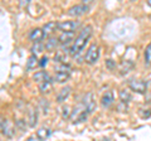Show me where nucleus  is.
<instances>
[{"label": "nucleus", "mask_w": 151, "mask_h": 141, "mask_svg": "<svg viewBox=\"0 0 151 141\" xmlns=\"http://www.w3.org/2000/svg\"><path fill=\"white\" fill-rule=\"evenodd\" d=\"M92 27L91 25H86L82 29V32L79 33V34L77 35V38H76V40L73 42V44L69 47V54L70 55H77L82 52V49L86 47L87 42L89 40V38H91L92 35Z\"/></svg>", "instance_id": "obj_1"}, {"label": "nucleus", "mask_w": 151, "mask_h": 141, "mask_svg": "<svg viewBox=\"0 0 151 141\" xmlns=\"http://www.w3.org/2000/svg\"><path fill=\"white\" fill-rule=\"evenodd\" d=\"M70 72L72 68L70 65L67 63H60L58 67L55 68V73H54V79L58 83H64L65 81H68V78L70 77Z\"/></svg>", "instance_id": "obj_2"}, {"label": "nucleus", "mask_w": 151, "mask_h": 141, "mask_svg": "<svg viewBox=\"0 0 151 141\" xmlns=\"http://www.w3.org/2000/svg\"><path fill=\"white\" fill-rule=\"evenodd\" d=\"M98 58H100V47H98V44L93 43L91 44L86 55H84V62L87 64H94L98 60Z\"/></svg>", "instance_id": "obj_3"}, {"label": "nucleus", "mask_w": 151, "mask_h": 141, "mask_svg": "<svg viewBox=\"0 0 151 141\" xmlns=\"http://www.w3.org/2000/svg\"><path fill=\"white\" fill-rule=\"evenodd\" d=\"M88 10H89V6L86 3H83V4H77V5H73L72 8H69L67 14L69 17L78 18V17H82L84 14H87Z\"/></svg>", "instance_id": "obj_4"}, {"label": "nucleus", "mask_w": 151, "mask_h": 141, "mask_svg": "<svg viewBox=\"0 0 151 141\" xmlns=\"http://www.w3.org/2000/svg\"><path fill=\"white\" fill-rule=\"evenodd\" d=\"M81 27V22L78 20H65V22H59L58 23V29L64 32H69V33H74V30H77Z\"/></svg>", "instance_id": "obj_5"}, {"label": "nucleus", "mask_w": 151, "mask_h": 141, "mask_svg": "<svg viewBox=\"0 0 151 141\" xmlns=\"http://www.w3.org/2000/svg\"><path fill=\"white\" fill-rule=\"evenodd\" d=\"M129 87L131 88V91L137 92V93H145L146 88H147V83L142 79H137V78H131L129 81Z\"/></svg>", "instance_id": "obj_6"}, {"label": "nucleus", "mask_w": 151, "mask_h": 141, "mask_svg": "<svg viewBox=\"0 0 151 141\" xmlns=\"http://www.w3.org/2000/svg\"><path fill=\"white\" fill-rule=\"evenodd\" d=\"M81 105L84 107V110L87 111L88 115H91L92 112L96 109V102H94V98H93V95L91 92H87L86 95L83 96L82 101H81Z\"/></svg>", "instance_id": "obj_7"}, {"label": "nucleus", "mask_w": 151, "mask_h": 141, "mask_svg": "<svg viewBox=\"0 0 151 141\" xmlns=\"http://www.w3.org/2000/svg\"><path fill=\"white\" fill-rule=\"evenodd\" d=\"M0 127H1V134L6 137H13L14 136V126L13 122H10L8 119H1V124H0Z\"/></svg>", "instance_id": "obj_8"}, {"label": "nucleus", "mask_w": 151, "mask_h": 141, "mask_svg": "<svg viewBox=\"0 0 151 141\" xmlns=\"http://www.w3.org/2000/svg\"><path fill=\"white\" fill-rule=\"evenodd\" d=\"M59 43L62 47H68V45H72L74 39V33H69V32H64L59 35Z\"/></svg>", "instance_id": "obj_9"}, {"label": "nucleus", "mask_w": 151, "mask_h": 141, "mask_svg": "<svg viewBox=\"0 0 151 141\" xmlns=\"http://www.w3.org/2000/svg\"><path fill=\"white\" fill-rule=\"evenodd\" d=\"M44 32L43 29H40V28H35V29L30 30L29 33V39L33 42V43H42V40L44 39Z\"/></svg>", "instance_id": "obj_10"}, {"label": "nucleus", "mask_w": 151, "mask_h": 141, "mask_svg": "<svg viewBox=\"0 0 151 141\" xmlns=\"http://www.w3.org/2000/svg\"><path fill=\"white\" fill-rule=\"evenodd\" d=\"M113 101H115V96H113L112 91H106L101 97V105L105 107V109H108L113 105Z\"/></svg>", "instance_id": "obj_11"}, {"label": "nucleus", "mask_w": 151, "mask_h": 141, "mask_svg": "<svg viewBox=\"0 0 151 141\" xmlns=\"http://www.w3.org/2000/svg\"><path fill=\"white\" fill-rule=\"evenodd\" d=\"M33 79H34V81H35L38 84H40V83H43V82H47V81H53V79H52V77L45 72V70H39V72L34 73V76H33Z\"/></svg>", "instance_id": "obj_12"}, {"label": "nucleus", "mask_w": 151, "mask_h": 141, "mask_svg": "<svg viewBox=\"0 0 151 141\" xmlns=\"http://www.w3.org/2000/svg\"><path fill=\"white\" fill-rule=\"evenodd\" d=\"M42 29H43L45 37H50L57 29H58V22H48L47 24L43 25Z\"/></svg>", "instance_id": "obj_13"}, {"label": "nucleus", "mask_w": 151, "mask_h": 141, "mask_svg": "<svg viewBox=\"0 0 151 141\" xmlns=\"http://www.w3.org/2000/svg\"><path fill=\"white\" fill-rule=\"evenodd\" d=\"M70 91H72V88H70L69 86L63 87L62 90H60V91L58 92V95H57V101H58L59 103H63V102H64V101L69 97Z\"/></svg>", "instance_id": "obj_14"}, {"label": "nucleus", "mask_w": 151, "mask_h": 141, "mask_svg": "<svg viewBox=\"0 0 151 141\" xmlns=\"http://www.w3.org/2000/svg\"><path fill=\"white\" fill-rule=\"evenodd\" d=\"M37 120H38L37 110L34 107H29V111H28V122H29L30 127H34L35 124H37Z\"/></svg>", "instance_id": "obj_15"}, {"label": "nucleus", "mask_w": 151, "mask_h": 141, "mask_svg": "<svg viewBox=\"0 0 151 141\" xmlns=\"http://www.w3.org/2000/svg\"><path fill=\"white\" fill-rule=\"evenodd\" d=\"M58 44H60L58 38H55V37H49L44 43V47H45L47 50H54L57 47H58Z\"/></svg>", "instance_id": "obj_16"}, {"label": "nucleus", "mask_w": 151, "mask_h": 141, "mask_svg": "<svg viewBox=\"0 0 151 141\" xmlns=\"http://www.w3.org/2000/svg\"><path fill=\"white\" fill-rule=\"evenodd\" d=\"M50 135H52V130L48 129V127H40L37 131V137L40 141H45Z\"/></svg>", "instance_id": "obj_17"}, {"label": "nucleus", "mask_w": 151, "mask_h": 141, "mask_svg": "<svg viewBox=\"0 0 151 141\" xmlns=\"http://www.w3.org/2000/svg\"><path fill=\"white\" fill-rule=\"evenodd\" d=\"M38 87H39V91L45 95V93H49L52 91V88H53V81H47V82H43L40 84H38Z\"/></svg>", "instance_id": "obj_18"}, {"label": "nucleus", "mask_w": 151, "mask_h": 141, "mask_svg": "<svg viewBox=\"0 0 151 141\" xmlns=\"http://www.w3.org/2000/svg\"><path fill=\"white\" fill-rule=\"evenodd\" d=\"M132 67H134V63H132L131 60H125V62L121 63V65H120V73L125 74V73L129 72Z\"/></svg>", "instance_id": "obj_19"}, {"label": "nucleus", "mask_w": 151, "mask_h": 141, "mask_svg": "<svg viewBox=\"0 0 151 141\" xmlns=\"http://www.w3.org/2000/svg\"><path fill=\"white\" fill-rule=\"evenodd\" d=\"M45 48L44 44H42V43H35V44H33V47L30 48V52H32V55H37L38 54H40L42 52H43V49Z\"/></svg>", "instance_id": "obj_20"}, {"label": "nucleus", "mask_w": 151, "mask_h": 141, "mask_svg": "<svg viewBox=\"0 0 151 141\" xmlns=\"http://www.w3.org/2000/svg\"><path fill=\"white\" fill-rule=\"evenodd\" d=\"M37 65H39V63H38V58L35 57V55H30L29 58H28V62H27V68L28 69H34Z\"/></svg>", "instance_id": "obj_21"}, {"label": "nucleus", "mask_w": 151, "mask_h": 141, "mask_svg": "<svg viewBox=\"0 0 151 141\" xmlns=\"http://www.w3.org/2000/svg\"><path fill=\"white\" fill-rule=\"evenodd\" d=\"M144 57H145V64L147 65V67H149V65H151V43L146 47Z\"/></svg>", "instance_id": "obj_22"}, {"label": "nucleus", "mask_w": 151, "mask_h": 141, "mask_svg": "<svg viewBox=\"0 0 151 141\" xmlns=\"http://www.w3.org/2000/svg\"><path fill=\"white\" fill-rule=\"evenodd\" d=\"M120 100H121V103H124V105L129 103L130 100H131L130 92H127V91H125V90H122V91L120 92Z\"/></svg>", "instance_id": "obj_23"}, {"label": "nucleus", "mask_w": 151, "mask_h": 141, "mask_svg": "<svg viewBox=\"0 0 151 141\" xmlns=\"http://www.w3.org/2000/svg\"><path fill=\"white\" fill-rule=\"evenodd\" d=\"M63 117H64V119H68V117H70V115H72V112H70V107L69 106H64L63 107Z\"/></svg>", "instance_id": "obj_24"}, {"label": "nucleus", "mask_w": 151, "mask_h": 141, "mask_svg": "<svg viewBox=\"0 0 151 141\" xmlns=\"http://www.w3.org/2000/svg\"><path fill=\"white\" fill-rule=\"evenodd\" d=\"M17 126H19V127H20L22 130H25L27 129V122L24 121V120H17Z\"/></svg>", "instance_id": "obj_25"}, {"label": "nucleus", "mask_w": 151, "mask_h": 141, "mask_svg": "<svg viewBox=\"0 0 151 141\" xmlns=\"http://www.w3.org/2000/svg\"><path fill=\"white\" fill-rule=\"evenodd\" d=\"M47 63H48V58H47L45 55H43V57L40 58V60H39V67H45Z\"/></svg>", "instance_id": "obj_26"}, {"label": "nucleus", "mask_w": 151, "mask_h": 141, "mask_svg": "<svg viewBox=\"0 0 151 141\" xmlns=\"http://www.w3.org/2000/svg\"><path fill=\"white\" fill-rule=\"evenodd\" d=\"M27 141H40L39 139L37 137V136H30V137H28Z\"/></svg>", "instance_id": "obj_27"}, {"label": "nucleus", "mask_w": 151, "mask_h": 141, "mask_svg": "<svg viewBox=\"0 0 151 141\" xmlns=\"http://www.w3.org/2000/svg\"><path fill=\"white\" fill-rule=\"evenodd\" d=\"M147 5L151 6V0H147Z\"/></svg>", "instance_id": "obj_28"}]
</instances>
